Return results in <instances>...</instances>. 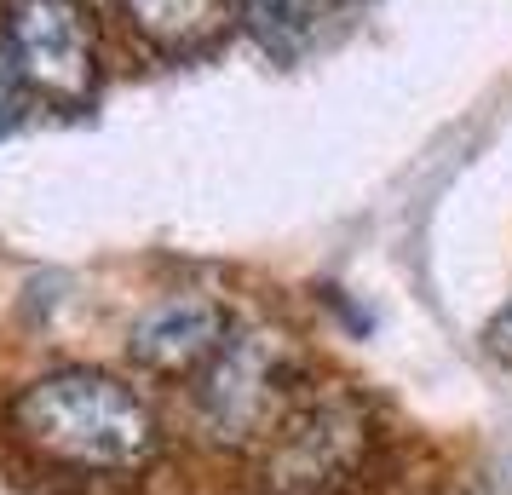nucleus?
Instances as JSON below:
<instances>
[{"instance_id":"nucleus-1","label":"nucleus","mask_w":512,"mask_h":495,"mask_svg":"<svg viewBox=\"0 0 512 495\" xmlns=\"http://www.w3.org/2000/svg\"><path fill=\"white\" fill-rule=\"evenodd\" d=\"M12 438L64 472H139L162 444L150 403L116 375L98 369H58L29 380L6 403Z\"/></svg>"},{"instance_id":"nucleus-2","label":"nucleus","mask_w":512,"mask_h":495,"mask_svg":"<svg viewBox=\"0 0 512 495\" xmlns=\"http://www.w3.org/2000/svg\"><path fill=\"white\" fill-rule=\"evenodd\" d=\"M300 398V352L282 329H231L190 386L196 432L219 449H265Z\"/></svg>"},{"instance_id":"nucleus-3","label":"nucleus","mask_w":512,"mask_h":495,"mask_svg":"<svg viewBox=\"0 0 512 495\" xmlns=\"http://www.w3.org/2000/svg\"><path fill=\"white\" fill-rule=\"evenodd\" d=\"M369 409L351 392H317L288 409V421L265 438V484L271 495H334L369 461Z\"/></svg>"},{"instance_id":"nucleus-4","label":"nucleus","mask_w":512,"mask_h":495,"mask_svg":"<svg viewBox=\"0 0 512 495\" xmlns=\"http://www.w3.org/2000/svg\"><path fill=\"white\" fill-rule=\"evenodd\" d=\"M6 58L18 64L29 98L52 110H81L98 93V29L81 0H12Z\"/></svg>"},{"instance_id":"nucleus-5","label":"nucleus","mask_w":512,"mask_h":495,"mask_svg":"<svg viewBox=\"0 0 512 495\" xmlns=\"http://www.w3.org/2000/svg\"><path fill=\"white\" fill-rule=\"evenodd\" d=\"M225 340H231V317L213 294H173L133 323L127 352L150 375H202V363Z\"/></svg>"},{"instance_id":"nucleus-6","label":"nucleus","mask_w":512,"mask_h":495,"mask_svg":"<svg viewBox=\"0 0 512 495\" xmlns=\"http://www.w3.org/2000/svg\"><path fill=\"white\" fill-rule=\"evenodd\" d=\"M127 12V29L144 35L156 52H202L213 47L236 18V0H121Z\"/></svg>"},{"instance_id":"nucleus-7","label":"nucleus","mask_w":512,"mask_h":495,"mask_svg":"<svg viewBox=\"0 0 512 495\" xmlns=\"http://www.w3.org/2000/svg\"><path fill=\"white\" fill-rule=\"evenodd\" d=\"M236 24L259 41L265 58L294 64L323 24V0H236Z\"/></svg>"},{"instance_id":"nucleus-8","label":"nucleus","mask_w":512,"mask_h":495,"mask_svg":"<svg viewBox=\"0 0 512 495\" xmlns=\"http://www.w3.org/2000/svg\"><path fill=\"white\" fill-rule=\"evenodd\" d=\"M24 98H29V87H24V75H18V64L0 52V139L24 121Z\"/></svg>"},{"instance_id":"nucleus-9","label":"nucleus","mask_w":512,"mask_h":495,"mask_svg":"<svg viewBox=\"0 0 512 495\" xmlns=\"http://www.w3.org/2000/svg\"><path fill=\"white\" fill-rule=\"evenodd\" d=\"M484 352H489V357H501V363H512V294L501 300V311L489 317V329H484Z\"/></svg>"}]
</instances>
